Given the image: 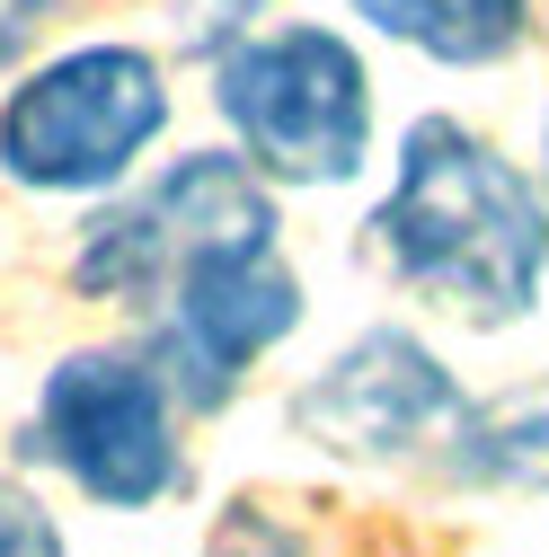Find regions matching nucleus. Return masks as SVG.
Instances as JSON below:
<instances>
[{
    "label": "nucleus",
    "mask_w": 549,
    "mask_h": 557,
    "mask_svg": "<svg viewBox=\"0 0 549 557\" xmlns=\"http://www.w3.org/2000/svg\"><path fill=\"white\" fill-rule=\"evenodd\" d=\"M373 248L417 301L469 319V327H505L540 301L549 274V203L540 186L478 143L461 115H417L399 143V177L373 203Z\"/></svg>",
    "instance_id": "1"
},
{
    "label": "nucleus",
    "mask_w": 549,
    "mask_h": 557,
    "mask_svg": "<svg viewBox=\"0 0 549 557\" xmlns=\"http://www.w3.org/2000/svg\"><path fill=\"white\" fill-rule=\"evenodd\" d=\"M213 107L274 186H346L373 151V72L337 27H274L213 62Z\"/></svg>",
    "instance_id": "2"
},
{
    "label": "nucleus",
    "mask_w": 549,
    "mask_h": 557,
    "mask_svg": "<svg viewBox=\"0 0 549 557\" xmlns=\"http://www.w3.org/2000/svg\"><path fill=\"white\" fill-rule=\"evenodd\" d=\"M169 133V81L143 45H72L0 98V177L27 195H107Z\"/></svg>",
    "instance_id": "3"
},
{
    "label": "nucleus",
    "mask_w": 549,
    "mask_h": 557,
    "mask_svg": "<svg viewBox=\"0 0 549 557\" xmlns=\"http://www.w3.org/2000/svg\"><path fill=\"white\" fill-rule=\"evenodd\" d=\"M257 239H274V195L248 177V160L195 151V160H169L143 195H124L115 213L89 222V239L72 257V284L89 301L151 310L178 265L213 257V248H257Z\"/></svg>",
    "instance_id": "4"
},
{
    "label": "nucleus",
    "mask_w": 549,
    "mask_h": 557,
    "mask_svg": "<svg viewBox=\"0 0 549 557\" xmlns=\"http://www.w3.org/2000/svg\"><path fill=\"white\" fill-rule=\"evenodd\" d=\"M169 381L143 355H62L36 398L45 460L107 513H151L186 486V451L169 425Z\"/></svg>",
    "instance_id": "5"
},
{
    "label": "nucleus",
    "mask_w": 549,
    "mask_h": 557,
    "mask_svg": "<svg viewBox=\"0 0 549 557\" xmlns=\"http://www.w3.org/2000/svg\"><path fill=\"white\" fill-rule=\"evenodd\" d=\"M160 336H151V372L169 381V398L186 407H231L240 381L302 327V274L274 257V239L257 248H213L169 274V293L151 301Z\"/></svg>",
    "instance_id": "6"
},
{
    "label": "nucleus",
    "mask_w": 549,
    "mask_h": 557,
    "mask_svg": "<svg viewBox=\"0 0 549 557\" xmlns=\"http://www.w3.org/2000/svg\"><path fill=\"white\" fill-rule=\"evenodd\" d=\"M461 407L469 398L435 345H417L407 327H373L337 363H319L284 416H293V434H310L337 460H407V451H435Z\"/></svg>",
    "instance_id": "7"
},
{
    "label": "nucleus",
    "mask_w": 549,
    "mask_h": 557,
    "mask_svg": "<svg viewBox=\"0 0 549 557\" xmlns=\"http://www.w3.org/2000/svg\"><path fill=\"white\" fill-rule=\"evenodd\" d=\"M355 18L426 62L478 72V62H505L532 27V0H355Z\"/></svg>",
    "instance_id": "8"
},
{
    "label": "nucleus",
    "mask_w": 549,
    "mask_h": 557,
    "mask_svg": "<svg viewBox=\"0 0 549 557\" xmlns=\"http://www.w3.org/2000/svg\"><path fill=\"white\" fill-rule=\"evenodd\" d=\"M443 443H452V469L478 486H549V389L505 407H461Z\"/></svg>",
    "instance_id": "9"
},
{
    "label": "nucleus",
    "mask_w": 549,
    "mask_h": 557,
    "mask_svg": "<svg viewBox=\"0 0 549 557\" xmlns=\"http://www.w3.org/2000/svg\"><path fill=\"white\" fill-rule=\"evenodd\" d=\"M257 10H266V0H169V36L186 53H222Z\"/></svg>",
    "instance_id": "10"
},
{
    "label": "nucleus",
    "mask_w": 549,
    "mask_h": 557,
    "mask_svg": "<svg viewBox=\"0 0 549 557\" xmlns=\"http://www.w3.org/2000/svg\"><path fill=\"white\" fill-rule=\"evenodd\" d=\"M53 548H62V531L45 522V505L0 478V557H53Z\"/></svg>",
    "instance_id": "11"
},
{
    "label": "nucleus",
    "mask_w": 549,
    "mask_h": 557,
    "mask_svg": "<svg viewBox=\"0 0 549 557\" xmlns=\"http://www.w3.org/2000/svg\"><path fill=\"white\" fill-rule=\"evenodd\" d=\"M53 10H62V0H0V62H19L53 27Z\"/></svg>",
    "instance_id": "12"
},
{
    "label": "nucleus",
    "mask_w": 549,
    "mask_h": 557,
    "mask_svg": "<svg viewBox=\"0 0 549 557\" xmlns=\"http://www.w3.org/2000/svg\"><path fill=\"white\" fill-rule=\"evenodd\" d=\"M532 10H540V0H532Z\"/></svg>",
    "instance_id": "13"
}]
</instances>
